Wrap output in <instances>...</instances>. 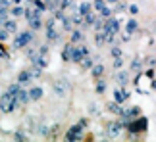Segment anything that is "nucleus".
I'll return each mask as SVG.
<instances>
[{"label":"nucleus","instance_id":"ddd939ff","mask_svg":"<svg viewBox=\"0 0 156 142\" xmlns=\"http://www.w3.org/2000/svg\"><path fill=\"white\" fill-rule=\"evenodd\" d=\"M27 25H29V29L35 33V31H39V29H43L44 21H43V17H41V15H35V17H31V19L27 21Z\"/></svg>","mask_w":156,"mask_h":142},{"label":"nucleus","instance_id":"0eeeda50","mask_svg":"<svg viewBox=\"0 0 156 142\" xmlns=\"http://www.w3.org/2000/svg\"><path fill=\"white\" fill-rule=\"evenodd\" d=\"M119 19H116V17H108V19H104V27H102V31L106 35H118L119 33Z\"/></svg>","mask_w":156,"mask_h":142},{"label":"nucleus","instance_id":"3c124183","mask_svg":"<svg viewBox=\"0 0 156 142\" xmlns=\"http://www.w3.org/2000/svg\"><path fill=\"white\" fill-rule=\"evenodd\" d=\"M0 27H2V19H0Z\"/></svg>","mask_w":156,"mask_h":142},{"label":"nucleus","instance_id":"c9c22d12","mask_svg":"<svg viewBox=\"0 0 156 142\" xmlns=\"http://www.w3.org/2000/svg\"><path fill=\"white\" fill-rule=\"evenodd\" d=\"M10 14H8V6H4V4H0V19H6V17H8Z\"/></svg>","mask_w":156,"mask_h":142},{"label":"nucleus","instance_id":"58836bf2","mask_svg":"<svg viewBox=\"0 0 156 142\" xmlns=\"http://www.w3.org/2000/svg\"><path fill=\"white\" fill-rule=\"evenodd\" d=\"M123 67V58H114V69H122Z\"/></svg>","mask_w":156,"mask_h":142},{"label":"nucleus","instance_id":"de8ad7c7","mask_svg":"<svg viewBox=\"0 0 156 142\" xmlns=\"http://www.w3.org/2000/svg\"><path fill=\"white\" fill-rule=\"evenodd\" d=\"M104 2H106V4H118L119 0H104Z\"/></svg>","mask_w":156,"mask_h":142},{"label":"nucleus","instance_id":"7c9ffc66","mask_svg":"<svg viewBox=\"0 0 156 142\" xmlns=\"http://www.w3.org/2000/svg\"><path fill=\"white\" fill-rule=\"evenodd\" d=\"M106 108H108V111H110V113H119V110H122V106H119L118 102H110V104L106 106Z\"/></svg>","mask_w":156,"mask_h":142},{"label":"nucleus","instance_id":"b1692460","mask_svg":"<svg viewBox=\"0 0 156 142\" xmlns=\"http://www.w3.org/2000/svg\"><path fill=\"white\" fill-rule=\"evenodd\" d=\"M71 48H73V44L68 42L62 48V54H60V58H62V62H69V58H71Z\"/></svg>","mask_w":156,"mask_h":142},{"label":"nucleus","instance_id":"72a5a7b5","mask_svg":"<svg viewBox=\"0 0 156 142\" xmlns=\"http://www.w3.org/2000/svg\"><path fill=\"white\" fill-rule=\"evenodd\" d=\"M31 75H33V79H39V77L43 75V67H39V66H33V69H31Z\"/></svg>","mask_w":156,"mask_h":142},{"label":"nucleus","instance_id":"f257e3e1","mask_svg":"<svg viewBox=\"0 0 156 142\" xmlns=\"http://www.w3.org/2000/svg\"><path fill=\"white\" fill-rule=\"evenodd\" d=\"M123 131L131 133V134H133V138H137L139 134L148 131V119H147V117H143V115H137L135 119H131L127 125H125Z\"/></svg>","mask_w":156,"mask_h":142},{"label":"nucleus","instance_id":"393cba45","mask_svg":"<svg viewBox=\"0 0 156 142\" xmlns=\"http://www.w3.org/2000/svg\"><path fill=\"white\" fill-rule=\"evenodd\" d=\"M97 17H98V15H94L93 12H89L87 15H83V27H93L94 21H97Z\"/></svg>","mask_w":156,"mask_h":142},{"label":"nucleus","instance_id":"423d86ee","mask_svg":"<svg viewBox=\"0 0 156 142\" xmlns=\"http://www.w3.org/2000/svg\"><path fill=\"white\" fill-rule=\"evenodd\" d=\"M122 133H123V127L119 121H108V125H106V137L108 138H118Z\"/></svg>","mask_w":156,"mask_h":142},{"label":"nucleus","instance_id":"f3484780","mask_svg":"<svg viewBox=\"0 0 156 142\" xmlns=\"http://www.w3.org/2000/svg\"><path fill=\"white\" fill-rule=\"evenodd\" d=\"M137 31H139V21H137L135 17H131V19L125 23V33H127L129 37H131V35H135Z\"/></svg>","mask_w":156,"mask_h":142},{"label":"nucleus","instance_id":"7ed1b4c3","mask_svg":"<svg viewBox=\"0 0 156 142\" xmlns=\"http://www.w3.org/2000/svg\"><path fill=\"white\" fill-rule=\"evenodd\" d=\"M33 40H35V35H33L31 29H27V31H17L12 44H14L16 50H21V48H25V46H29Z\"/></svg>","mask_w":156,"mask_h":142},{"label":"nucleus","instance_id":"6ab92c4d","mask_svg":"<svg viewBox=\"0 0 156 142\" xmlns=\"http://www.w3.org/2000/svg\"><path fill=\"white\" fill-rule=\"evenodd\" d=\"M97 58H98V56H91V54H89V56H85V58L79 62V66L85 69V71H89V69L94 66V60H97Z\"/></svg>","mask_w":156,"mask_h":142},{"label":"nucleus","instance_id":"39448f33","mask_svg":"<svg viewBox=\"0 0 156 142\" xmlns=\"http://www.w3.org/2000/svg\"><path fill=\"white\" fill-rule=\"evenodd\" d=\"M91 52H89V48L83 42L79 44H73V48H71V58H69V62H73V63H79L85 56H89Z\"/></svg>","mask_w":156,"mask_h":142},{"label":"nucleus","instance_id":"9b49d317","mask_svg":"<svg viewBox=\"0 0 156 142\" xmlns=\"http://www.w3.org/2000/svg\"><path fill=\"white\" fill-rule=\"evenodd\" d=\"M116 81H118V85H119V86H127V85H129V81H131V71H125L123 67H122V69H118V73H116Z\"/></svg>","mask_w":156,"mask_h":142},{"label":"nucleus","instance_id":"79ce46f5","mask_svg":"<svg viewBox=\"0 0 156 142\" xmlns=\"http://www.w3.org/2000/svg\"><path fill=\"white\" fill-rule=\"evenodd\" d=\"M145 77H148V79H154V77H156V71H154V67H151V69H145Z\"/></svg>","mask_w":156,"mask_h":142},{"label":"nucleus","instance_id":"c03bdc74","mask_svg":"<svg viewBox=\"0 0 156 142\" xmlns=\"http://www.w3.org/2000/svg\"><path fill=\"white\" fill-rule=\"evenodd\" d=\"M148 66H151V67H156V58H148Z\"/></svg>","mask_w":156,"mask_h":142},{"label":"nucleus","instance_id":"f03ea898","mask_svg":"<svg viewBox=\"0 0 156 142\" xmlns=\"http://www.w3.org/2000/svg\"><path fill=\"white\" fill-rule=\"evenodd\" d=\"M17 106H20V104H17L16 94H10L8 90L0 94V111H2V113H12Z\"/></svg>","mask_w":156,"mask_h":142},{"label":"nucleus","instance_id":"2f4dec72","mask_svg":"<svg viewBox=\"0 0 156 142\" xmlns=\"http://www.w3.org/2000/svg\"><path fill=\"white\" fill-rule=\"evenodd\" d=\"M39 134H41L43 138L50 137V127H46V125H41V127H39Z\"/></svg>","mask_w":156,"mask_h":142},{"label":"nucleus","instance_id":"f8f14e48","mask_svg":"<svg viewBox=\"0 0 156 142\" xmlns=\"http://www.w3.org/2000/svg\"><path fill=\"white\" fill-rule=\"evenodd\" d=\"M27 94H29V102H39V100L44 96V90L41 86H29Z\"/></svg>","mask_w":156,"mask_h":142},{"label":"nucleus","instance_id":"a18cd8bd","mask_svg":"<svg viewBox=\"0 0 156 142\" xmlns=\"http://www.w3.org/2000/svg\"><path fill=\"white\" fill-rule=\"evenodd\" d=\"M89 110H91V113H94V115H98V108H97V106H91V108H89Z\"/></svg>","mask_w":156,"mask_h":142},{"label":"nucleus","instance_id":"412c9836","mask_svg":"<svg viewBox=\"0 0 156 142\" xmlns=\"http://www.w3.org/2000/svg\"><path fill=\"white\" fill-rule=\"evenodd\" d=\"M16 98H17V104H20V106H25V104H29V94H27V90H25L23 86L20 88V90H17Z\"/></svg>","mask_w":156,"mask_h":142},{"label":"nucleus","instance_id":"f704fd0d","mask_svg":"<svg viewBox=\"0 0 156 142\" xmlns=\"http://www.w3.org/2000/svg\"><path fill=\"white\" fill-rule=\"evenodd\" d=\"M114 12H116V14H123V12H127V4H122V2H118L116 4V10H114Z\"/></svg>","mask_w":156,"mask_h":142},{"label":"nucleus","instance_id":"4be33fe9","mask_svg":"<svg viewBox=\"0 0 156 142\" xmlns=\"http://www.w3.org/2000/svg\"><path fill=\"white\" fill-rule=\"evenodd\" d=\"M89 12H93V4L91 2H81L79 6H77V14L79 15H87Z\"/></svg>","mask_w":156,"mask_h":142},{"label":"nucleus","instance_id":"a211bd4d","mask_svg":"<svg viewBox=\"0 0 156 142\" xmlns=\"http://www.w3.org/2000/svg\"><path fill=\"white\" fill-rule=\"evenodd\" d=\"M131 73H135V75H141L143 73V60H141V58L139 56H137V58H133V62H131Z\"/></svg>","mask_w":156,"mask_h":142},{"label":"nucleus","instance_id":"5701e85b","mask_svg":"<svg viewBox=\"0 0 156 142\" xmlns=\"http://www.w3.org/2000/svg\"><path fill=\"white\" fill-rule=\"evenodd\" d=\"M8 14H10V17H14V19H17V17H21L23 15V8L20 4H14L12 8L8 10Z\"/></svg>","mask_w":156,"mask_h":142},{"label":"nucleus","instance_id":"aec40b11","mask_svg":"<svg viewBox=\"0 0 156 142\" xmlns=\"http://www.w3.org/2000/svg\"><path fill=\"white\" fill-rule=\"evenodd\" d=\"M69 42H71V44H79V42H83V31H81L79 27H75L73 31H71Z\"/></svg>","mask_w":156,"mask_h":142},{"label":"nucleus","instance_id":"20e7f679","mask_svg":"<svg viewBox=\"0 0 156 142\" xmlns=\"http://www.w3.org/2000/svg\"><path fill=\"white\" fill-rule=\"evenodd\" d=\"M46 29V42H60L62 40V33L56 31V17H48L44 23Z\"/></svg>","mask_w":156,"mask_h":142},{"label":"nucleus","instance_id":"37998d69","mask_svg":"<svg viewBox=\"0 0 156 142\" xmlns=\"http://www.w3.org/2000/svg\"><path fill=\"white\" fill-rule=\"evenodd\" d=\"M77 125H81L83 129H87V125H89V119H87V117H83V119H79V123H77Z\"/></svg>","mask_w":156,"mask_h":142},{"label":"nucleus","instance_id":"a878e982","mask_svg":"<svg viewBox=\"0 0 156 142\" xmlns=\"http://www.w3.org/2000/svg\"><path fill=\"white\" fill-rule=\"evenodd\" d=\"M94 44L97 46H104L106 44V33L104 31H94Z\"/></svg>","mask_w":156,"mask_h":142},{"label":"nucleus","instance_id":"bb28decb","mask_svg":"<svg viewBox=\"0 0 156 142\" xmlns=\"http://www.w3.org/2000/svg\"><path fill=\"white\" fill-rule=\"evenodd\" d=\"M71 23H73V27H83V15L77 14V10H73V14L69 15Z\"/></svg>","mask_w":156,"mask_h":142},{"label":"nucleus","instance_id":"e433bc0d","mask_svg":"<svg viewBox=\"0 0 156 142\" xmlns=\"http://www.w3.org/2000/svg\"><path fill=\"white\" fill-rule=\"evenodd\" d=\"M8 37H10V33L6 31L4 27H0V42H6V40H8Z\"/></svg>","mask_w":156,"mask_h":142},{"label":"nucleus","instance_id":"c756f323","mask_svg":"<svg viewBox=\"0 0 156 142\" xmlns=\"http://www.w3.org/2000/svg\"><path fill=\"white\" fill-rule=\"evenodd\" d=\"M106 6H110V4H106L104 0H94V4H93V10H97L98 14H100V12H102V10L106 8Z\"/></svg>","mask_w":156,"mask_h":142},{"label":"nucleus","instance_id":"6e6552de","mask_svg":"<svg viewBox=\"0 0 156 142\" xmlns=\"http://www.w3.org/2000/svg\"><path fill=\"white\" fill-rule=\"evenodd\" d=\"M64 138H66V140H69V142L81 140V138H83V127H81V125H73V127H69V129H68V133L64 134Z\"/></svg>","mask_w":156,"mask_h":142},{"label":"nucleus","instance_id":"1a4fd4ad","mask_svg":"<svg viewBox=\"0 0 156 142\" xmlns=\"http://www.w3.org/2000/svg\"><path fill=\"white\" fill-rule=\"evenodd\" d=\"M127 100H129V90L125 86H119V88L114 90V102H118L119 106H123Z\"/></svg>","mask_w":156,"mask_h":142},{"label":"nucleus","instance_id":"4468645a","mask_svg":"<svg viewBox=\"0 0 156 142\" xmlns=\"http://www.w3.org/2000/svg\"><path fill=\"white\" fill-rule=\"evenodd\" d=\"M68 88H69V85H68V81H56L54 83V92L58 94V96H66V92H68Z\"/></svg>","mask_w":156,"mask_h":142},{"label":"nucleus","instance_id":"49530a36","mask_svg":"<svg viewBox=\"0 0 156 142\" xmlns=\"http://www.w3.org/2000/svg\"><path fill=\"white\" fill-rule=\"evenodd\" d=\"M0 4H4V6H10V4H12V0H0Z\"/></svg>","mask_w":156,"mask_h":142},{"label":"nucleus","instance_id":"a19ab883","mask_svg":"<svg viewBox=\"0 0 156 142\" xmlns=\"http://www.w3.org/2000/svg\"><path fill=\"white\" fill-rule=\"evenodd\" d=\"M14 140H27V137L23 134V131H16L14 133Z\"/></svg>","mask_w":156,"mask_h":142},{"label":"nucleus","instance_id":"4c0bfd02","mask_svg":"<svg viewBox=\"0 0 156 142\" xmlns=\"http://www.w3.org/2000/svg\"><path fill=\"white\" fill-rule=\"evenodd\" d=\"M37 52H39L41 56H48V44H41Z\"/></svg>","mask_w":156,"mask_h":142},{"label":"nucleus","instance_id":"c85d7f7f","mask_svg":"<svg viewBox=\"0 0 156 142\" xmlns=\"http://www.w3.org/2000/svg\"><path fill=\"white\" fill-rule=\"evenodd\" d=\"M110 56H112V58H123V50H122V46H118V44H112Z\"/></svg>","mask_w":156,"mask_h":142},{"label":"nucleus","instance_id":"ea45409f","mask_svg":"<svg viewBox=\"0 0 156 142\" xmlns=\"http://www.w3.org/2000/svg\"><path fill=\"white\" fill-rule=\"evenodd\" d=\"M127 12H129L131 15H137V14H139V6H137V4H131V6H127Z\"/></svg>","mask_w":156,"mask_h":142},{"label":"nucleus","instance_id":"9d476101","mask_svg":"<svg viewBox=\"0 0 156 142\" xmlns=\"http://www.w3.org/2000/svg\"><path fill=\"white\" fill-rule=\"evenodd\" d=\"M31 81H33L31 69H23V71H20V75H17V79H16V83H20L23 88H25V86H31Z\"/></svg>","mask_w":156,"mask_h":142},{"label":"nucleus","instance_id":"2eb2a0df","mask_svg":"<svg viewBox=\"0 0 156 142\" xmlns=\"http://www.w3.org/2000/svg\"><path fill=\"white\" fill-rule=\"evenodd\" d=\"M91 71V75H93V79H102L104 73H106V67L102 66V63H94V66L89 69Z\"/></svg>","mask_w":156,"mask_h":142},{"label":"nucleus","instance_id":"dca6fc26","mask_svg":"<svg viewBox=\"0 0 156 142\" xmlns=\"http://www.w3.org/2000/svg\"><path fill=\"white\" fill-rule=\"evenodd\" d=\"M2 27H4L8 33H17V31H20V29H17V19H14V17H12V19H8V17H6V19L2 21Z\"/></svg>","mask_w":156,"mask_h":142},{"label":"nucleus","instance_id":"473e14b6","mask_svg":"<svg viewBox=\"0 0 156 142\" xmlns=\"http://www.w3.org/2000/svg\"><path fill=\"white\" fill-rule=\"evenodd\" d=\"M112 14H114V10L110 8V6H106V8L100 12V17H102V19H108V17H112Z\"/></svg>","mask_w":156,"mask_h":142},{"label":"nucleus","instance_id":"09e8293b","mask_svg":"<svg viewBox=\"0 0 156 142\" xmlns=\"http://www.w3.org/2000/svg\"><path fill=\"white\" fill-rule=\"evenodd\" d=\"M151 81H152V83H151V86H152L154 90H156V77H154V79H151Z\"/></svg>","mask_w":156,"mask_h":142},{"label":"nucleus","instance_id":"8fccbe9b","mask_svg":"<svg viewBox=\"0 0 156 142\" xmlns=\"http://www.w3.org/2000/svg\"><path fill=\"white\" fill-rule=\"evenodd\" d=\"M21 2V0H12V4H20Z\"/></svg>","mask_w":156,"mask_h":142},{"label":"nucleus","instance_id":"cd10ccee","mask_svg":"<svg viewBox=\"0 0 156 142\" xmlns=\"http://www.w3.org/2000/svg\"><path fill=\"white\" fill-rule=\"evenodd\" d=\"M106 81L104 79H97V86H94V92H97V94H104L106 92Z\"/></svg>","mask_w":156,"mask_h":142}]
</instances>
